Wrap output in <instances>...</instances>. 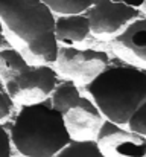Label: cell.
Masks as SVG:
<instances>
[{
  "mask_svg": "<svg viewBox=\"0 0 146 157\" xmlns=\"http://www.w3.org/2000/svg\"><path fill=\"white\" fill-rule=\"evenodd\" d=\"M85 90L105 121L125 127L146 102V70L131 64L108 66L85 84Z\"/></svg>",
  "mask_w": 146,
  "mask_h": 157,
  "instance_id": "obj_1",
  "label": "cell"
},
{
  "mask_svg": "<svg viewBox=\"0 0 146 157\" xmlns=\"http://www.w3.org/2000/svg\"><path fill=\"white\" fill-rule=\"evenodd\" d=\"M9 137L20 157H55L72 142L62 116L49 99L21 105Z\"/></svg>",
  "mask_w": 146,
  "mask_h": 157,
  "instance_id": "obj_2",
  "label": "cell"
},
{
  "mask_svg": "<svg viewBox=\"0 0 146 157\" xmlns=\"http://www.w3.org/2000/svg\"><path fill=\"white\" fill-rule=\"evenodd\" d=\"M0 21L34 56L55 63L59 48L53 35L55 14L41 0H0Z\"/></svg>",
  "mask_w": 146,
  "mask_h": 157,
  "instance_id": "obj_3",
  "label": "cell"
},
{
  "mask_svg": "<svg viewBox=\"0 0 146 157\" xmlns=\"http://www.w3.org/2000/svg\"><path fill=\"white\" fill-rule=\"evenodd\" d=\"M49 101L62 116L72 140H95L105 119L93 101L81 95L76 82L70 79L58 82Z\"/></svg>",
  "mask_w": 146,
  "mask_h": 157,
  "instance_id": "obj_4",
  "label": "cell"
},
{
  "mask_svg": "<svg viewBox=\"0 0 146 157\" xmlns=\"http://www.w3.org/2000/svg\"><path fill=\"white\" fill-rule=\"evenodd\" d=\"M56 75L55 69L47 64H28L23 70L5 81L3 87L14 102L17 101L21 105L35 104L49 99L58 84Z\"/></svg>",
  "mask_w": 146,
  "mask_h": 157,
  "instance_id": "obj_5",
  "label": "cell"
},
{
  "mask_svg": "<svg viewBox=\"0 0 146 157\" xmlns=\"http://www.w3.org/2000/svg\"><path fill=\"white\" fill-rule=\"evenodd\" d=\"M110 66V56L105 51L79 49L75 46H59L55 59V72L70 81L90 82L96 75Z\"/></svg>",
  "mask_w": 146,
  "mask_h": 157,
  "instance_id": "obj_6",
  "label": "cell"
},
{
  "mask_svg": "<svg viewBox=\"0 0 146 157\" xmlns=\"http://www.w3.org/2000/svg\"><path fill=\"white\" fill-rule=\"evenodd\" d=\"M84 14L88 18L92 35L114 37L126 25L140 17V9L113 0H93Z\"/></svg>",
  "mask_w": 146,
  "mask_h": 157,
  "instance_id": "obj_7",
  "label": "cell"
},
{
  "mask_svg": "<svg viewBox=\"0 0 146 157\" xmlns=\"http://www.w3.org/2000/svg\"><path fill=\"white\" fill-rule=\"evenodd\" d=\"M103 157H146V136L103 121L95 137Z\"/></svg>",
  "mask_w": 146,
  "mask_h": 157,
  "instance_id": "obj_8",
  "label": "cell"
},
{
  "mask_svg": "<svg viewBox=\"0 0 146 157\" xmlns=\"http://www.w3.org/2000/svg\"><path fill=\"white\" fill-rule=\"evenodd\" d=\"M110 46L131 66L143 67L146 63V20L139 17L126 25L110 41Z\"/></svg>",
  "mask_w": 146,
  "mask_h": 157,
  "instance_id": "obj_9",
  "label": "cell"
},
{
  "mask_svg": "<svg viewBox=\"0 0 146 157\" xmlns=\"http://www.w3.org/2000/svg\"><path fill=\"white\" fill-rule=\"evenodd\" d=\"M53 35H55L58 44L64 43L66 46H73V43L85 41L92 35L87 15L84 12L55 15Z\"/></svg>",
  "mask_w": 146,
  "mask_h": 157,
  "instance_id": "obj_10",
  "label": "cell"
},
{
  "mask_svg": "<svg viewBox=\"0 0 146 157\" xmlns=\"http://www.w3.org/2000/svg\"><path fill=\"white\" fill-rule=\"evenodd\" d=\"M28 64L29 63L17 49L14 48L0 49V79L2 82L8 81L17 72L23 70Z\"/></svg>",
  "mask_w": 146,
  "mask_h": 157,
  "instance_id": "obj_11",
  "label": "cell"
},
{
  "mask_svg": "<svg viewBox=\"0 0 146 157\" xmlns=\"http://www.w3.org/2000/svg\"><path fill=\"white\" fill-rule=\"evenodd\" d=\"M55 157H103L95 140H72Z\"/></svg>",
  "mask_w": 146,
  "mask_h": 157,
  "instance_id": "obj_12",
  "label": "cell"
},
{
  "mask_svg": "<svg viewBox=\"0 0 146 157\" xmlns=\"http://www.w3.org/2000/svg\"><path fill=\"white\" fill-rule=\"evenodd\" d=\"M41 2L50 8L53 14L58 15L81 14L93 3V0H41Z\"/></svg>",
  "mask_w": 146,
  "mask_h": 157,
  "instance_id": "obj_13",
  "label": "cell"
},
{
  "mask_svg": "<svg viewBox=\"0 0 146 157\" xmlns=\"http://www.w3.org/2000/svg\"><path fill=\"white\" fill-rule=\"evenodd\" d=\"M126 130L140 134V136H146V102L142 104L128 119L126 122Z\"/></svg>",
  "mask_w": 146,
  "mask_h": 157,
  "instance_id": "obj_14",
  "label": "cell"
},
{
  "mask_svg": "<svg viewBox=\"0 0 146 157\" xmlns=\"http://www.w3.org/2000/svg\"><path fill=\"white\" fill-rule=\"evenodd\" d=\"M12 108H14V101L8 95L5 87H0V122L11 116Z\"/></svg>",
  "mask_w": 146,
  "mask_h": 157,
  "instance_id": "obj_15",
  "label": "cell"
},
{
  "mask_svg": "<svg viewBox=\"0 0 146 157\" xmlns=\"http://www.w3.org/2000/svg\"><path fill=\"white\" fill-rule=\"evenodd\" d=\"M12 154V145L9 131L0 124V157H11Z\"/></svg>",
  "mask_w": 146,
  "mask_h": 157,
  "instance_id": "obj_16",
  "label": "cell"
},
{
  "mask_svg": "<svg viewBox=\"0 0 146 157\" xmlns=\"http://www.w3.org/2000/svg\"><path fill=\"white\" fill-rule=\"evenodd\" d=\"M113 2L123 3V5L131 6V8H136V9H139V8H142V6L145 5V0H113Z\"/></svg>",
  "mask_w": 146,
  "mask_h": 157,
  "instance_id": "obj_17",
  "label": "cell"
},
{
  "mask_svg": "<svg viewBox=\"0 0 146 157\" xmlns=\"http://www.w3.org/2000/svg\"><path fill=\"white\" fill-rule=\"evenodd\" d=\"M3 43H5V34H3V25H2V21H0V49H2Z\"/></svg>",
  "mask_w": 146,
  "mask_h": 157,
  "instance_id": "obj_18",
  "label": "cell"
},
{
  "mask_svg": "<svg viewBox=\"0 0 146 157\" xmlns=\"http://www.w3.org/2000/svg\"><path fill=\"white\" fill-rule=\"evenodd\" d=\"M0 87H3V82H2V79H0Z\"/></svg>",
  "mask_w": 146,
  "mask_h": 157,
  "instance_id": "obj_19",
  "label": "cell"
}]
</instances>
